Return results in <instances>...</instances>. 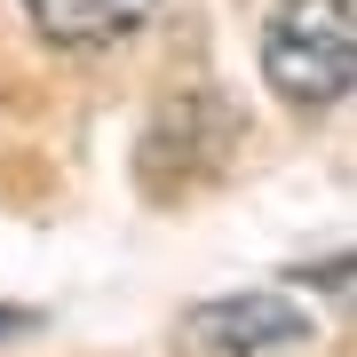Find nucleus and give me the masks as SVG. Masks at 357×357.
<instances>
[{
	"mask_svg": "<svg viewBox=\"0 0 357 357\" xmlns=\"http://www.w3.org/2000/svg\"><path fill=\"white\" fill-rule=\"evenodd\" d=\"M262 79L286 103H342L357 79V0H278L262 32Z\"/></svg>",
	"mask_w": 357,
	"mask_h": 357,
	"instance_id": "obj_1",
	"label": "nucleus"
},
{
	"mask_svg": "<svg viewBox=\"0 0 357 357\" xmlns=\"http://www.w3.org/2000/svg\"><path fill=\"white\" fill-rule=\"evenodd\" d=\"M32 24L48 40H64V48H103V40L135 32L143 16H151V0H24Z\"/></svg>",
	"mask_w": 357,
	"mask_h": 357,
	"instance_id": "obj_3",
	"label": "nucleus"
},
{
	"mask_svg": "<svg viewBox=\"0 0 357 357\" xmlns=\"http://www.w3.org/2000/svg\"><path fill=\"white\" fill-rule=\"evenodd\" d=\"M183 342L206 357H262V349H294L310 342V310L286 302V294H222V302H199L183 318Z\"/></svg>",
	"mask_w": 357,
	"mask_h": 357,
	"instance_id": "obj_2",
	"label": "nucleus"
},
{
	"mask_svg": "<svg viewBox=\"0 0 357 357\" xmlns=\"http://www.w3.org/2000/svg\"><path fill=\"white\" fill-rule=\"evenodd\" d=\"M40 326V310H16V302H0V342H16V333H32Z\"/></svg>",
	"mask_w": 357,
	"mask_h": 357,
	"instance_id": "obj_4",
	"label": "nucleus"
}]
</instances>
